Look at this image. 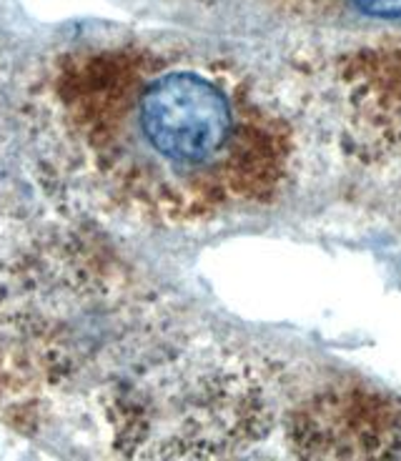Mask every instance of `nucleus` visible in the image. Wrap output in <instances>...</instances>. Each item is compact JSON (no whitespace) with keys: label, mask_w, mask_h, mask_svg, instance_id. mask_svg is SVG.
Masks as SVG:
<instances>
[{"label":"nucleus","mask_w":401,"mask_h":461,"mask_svg":"<svg viewBox=\"0 0 401 461\" xmlns=\"http://www.w3.org/2000/svg\"><path fill=\"white\" fill-rule=\"evenodd\" d=\"M354 5L377 18H401V0H354Z\"/></svg>","instance_id":"nucleus-2"},{"label":"nucleus","mask_w":401,"mask_h":461,"mask_svg":"<svg viewBox=\"0 0 401 461\" xmlns=\"http://www.w3.org/2000/svg\"><path fill=\"white\" fill-rule=\"evenodd\" d=\"M138 126L159 156L204 163L229 143L231 105L216 86L196 73H166L138 101Z\"/></svg>","instance_id":"nucleus-1"}]
</instances>
